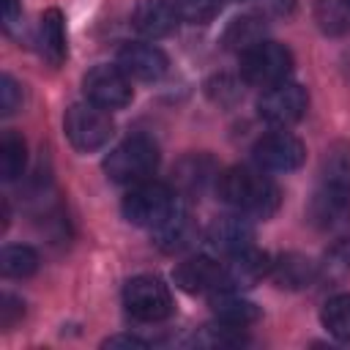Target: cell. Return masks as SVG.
<instances>
[{"instance_id": "f546056e", "label": "cell", "mask_w": 350, "mask_h": 350, "mask_svg": "<svg viewBox=\"0 0 350 350\" xmlns=\"http://www.w3.org/2000/svg\"><path fill=\"white\" fill-rule=\"evenodd\" d=\"M22 314H25V304L16 295L3 293V301H0V325L3 328H11Z\"/></svg>"}, {"instance_id": "1f68e13d", "label": "cell", "mask_w": 350, "mask_h": 350, "mask_svg": "<svg viewBox=\"0 0 350 350\" xmlns=\"http://www.w3.org/2000/svg\"><path fill=\"white\" fill-rule=\"evenodd\" d=\"M19 19H22V0H3V27H5V33H14Z\"/></svg>"}, {"instance_id": "9a60e30c", "label": "cell", "mask_w": 350, "mask_h": 350, "mask_svg": "<svg viewBox=\"0 0 350 350\" xmlns=\"http://www.w3.org/2000/svg\"><path fill=\"white\" fill-rule=\"evenodd\" d=\"M271 257L254 246L227 257L224 262V276H227V290H249L257 282H262L265 276H271Z\"/></svg>"}, {"instance_id": "836d02e7", "label": "cell", "mask_w": 350, "mask_h": 350, "mask_svg": "<svg viewBox=\"0 0 350 350\" xmlns=\"http://www.w3.org/2000/svg\"><path fill=\"white\" fill-rule=\"evenodd\" d=\"M104 347H148V342H145V339H139V336L120 334V336H109V339L104 342Z\"/></svg>"}, {"instance_id": "ffe728a7", "label": "cell", "mask_w": 350, "mask_h": 350, "mask_svg": "<svg viewBox=\"0 0 350 350\" xmlns=\"http://www.w3.org/2000/svg\"><path fill=\"white\" fill-rule=\"evenodd\" d=\"M317 276H320L317 262H312L304 254H282L276 262H271V279L287 290L309 287Z\"/></svg>"}, {"instance_id": "7402d4cb", "label": "cell", "mask_w": 350, "mask_h": 350, "mask_svg": "<svg viewBox=\"0 0 350 350\" xmlns=\"http://www.w3.org/2000/svg\"><path fill=\"white\" fill-rule=\"evenodd\" d=\"M27 164V145L16 131H3L0 137V178L3 180H16L25 172Z\"/></svg>"}, {"instance_id": "4dcf8cb0", "label": "cell", "mask_w": 350, "mask_h": 350, "mask_svg": "<svg viewBox=\"0 0 350 350\" xmlns=\"http://www.w3.org/2000/svg\"><path fill=\"white\" fill-rule=\"evenodd\" d=\"M213 85H216V88H221V90H211V88H208V93H211V98H213V101H219V104H232V101L241 96L238 82H235V79H230V77H216V79H213Z\"/></svg>"}, {"instance_id": "3957f363", "label": "cell", "mask_w": 350, "mask_h": 350, "mask_svg": "<svg viewBox=\"0 0 350 350\" xmlns=\"http://www.w3.org/2000/svg\"><path fill=\"white\" fill-rule=\"evenodd\" d=\"M156 167H159V145L145 134L126 137L104 159L107 178L115 180V183H123V186H134V183L150 180Z\"/></svg>"}, {"instance_id": "4316f807", "label": "cell", "mask_w": 350, "mask_h": 350, "mask_svg": "<svg viewBox=\"0 0 350 350\" xmlns=\"http://www.w3.org/2000/svg\"><path fill=\"white\" fill-rule=\"evenodd\" d=\"M180 19L191 22V25H208L219 11L224 0H172Z\"/></svg>"}, {"instance_id": "ac0fdd59", "label": "cell", "mask_w": 350, "mask_h": 350, "mask_svg": "<svg viewBox=\"0 0 350 350\" xmlns=\"http://www.w3.org/2000/svg\"><path fill=\"white\" fill-rule=\"evenodd\" d=\"M211 312H213V317L219 323H227V325H235V328H246V325L260 320L257 304L246 301L238 290L211 293Z\"/></svg>"}, {"instance_id": "d6986e66", "label": "cell", "mask_w": 350, "mask_h": 350, "mask_svg": "<svg viewBox=\"0 0 350 350\" xmlns=\"http://www.w3.org/2000/svg\"><path fill=\"white\" fill-rule=\"evenodd\" d=\"M150 235H153V243H156L161 252L175 254V252H183L186 246L194 243L197 230H194V221H191V216L186 213V208L178 205V211H175L170 219H164L159 227H153Z\"/></svg>"}, {"instance_id": "d4e9b609", "label": "cell", "mask_w": 350, "mask_h": 350, "mask_svg": "<svg viewBox=\"0 0 350 350\" xmlns=\"http://www.w3.org/2000/svg\"><path fill=\"white\" fill-rule=\"evenodd\" d=\"M191 342L200 347H235V345H243L246 336H243V328L216 320V325H205L200 334H194Z\"/></svg>"}, {"instance_id": "277c9868", "label": "cell", "mask_w": 350, "mask_h": 350, "mask_svg": "<svg viewBox=\"0 0 350 350\" xmlns=\"http://www.w3.org/2000/svg\"><path fill=\"white\" fill-rule=\"evenodd\" d=\"M178 205H180L178 191L172 186L159 183V180H142V183H134L126 191V197L120 202V211H123L129 224L153 230L164 219H170L178 211Z\"/></svg>"}, {"instance_id": "6da1fadb", "label": "cell", "mask_w": 350, "mask_h": 350, "mask_svg": "<svg viewBox=\"0 0 350 350\" xmlns=\"http://www.w3.org/2000/svg\"><path fill=\"white\" fill-rule=\"evenodd\" d=\"M216 194L235 213L249 219H271L282 202L279 186L260 167H230L216 178Z\"/></svg>"}, {"instance_id": "484cf974", "label": "cell", "mask_w": 350, "mask_h": 350, "mask_svg": "<svg viewBox=\"0 0 350 350\" xmlns=\"http://www.w3.org/2000/svg\"><path fill=\"white\" fill-rule=\"evenodd\" d=\"M317 22L331 36L345 33L347 25H350V5H347V0H320L317 3Z\"/></svg>"}, {"instance_id": "8992f818", "label": "cell", "mask_w": 350, "mask_h": 350, "mask_svg": "<svg viewBox=\"0 0 350 350\" xmlns=\"http://www.w3.org/2000/svg\"><path fill=\"white\" fill-rule=\"evenodd\" d=\"M293 74V52L279 41H260L241 55V79L252 88H273Z\"/></svg>"}, {"instance_id": "e575fe53", "label": "cell", "mask_w": 350, "mask_h": 350, "mask_svg": "<svg viewBox=\"0 0 350 350\" xmlns=\"http://www.w3.org/2000/svg\"><path fill=\"white\" fill-rule=\"evenodd\" d=\"M347 5H350V0H347Z\"/></svg>"}, {"instance_id": "83f0119b", "label": "cell", "mask_w": 350, "mask_h": 350, "mask_svg": "<svg viewBox=\"0 0 350 350\" xmlns=\"http://www.w3.org/2000/svg\"><path fill=\"white\" fill-rule=\"evenodd\" d=\"M22 107V88L11 74L0 77V115L8 118Z\"/></svg>"}, {"instance_id": "ba28073f", "label": "cell", "mask_w": 350, "mask_h": 350, "mask_svg": "<svg viewBox=\"0 0 350 350\" xmlns=\"http://www.w3.org/2000/svg\"><path fill=\"white\" fill-rule=\"evenodd\" d=\"M309 107L306 88L298 82H279L273 88H265L262 96L257 98V115L273 129H290L304 118Z\"/></svg>"}, {"instance_id": "603a6c76", "label": "cell", "mask_w": 350, "mask_h": 350, "mask_svg": "<svg viewBox=\"0 0 350 350\" xmlns=\"http://www.w3.org/2000/svg\"><path fill=\"white\" fill-rule=\"evenodd\" d=\"M320 323H323V328H325L334 339L350 342V293H339V295L328 298V301L323 304Z\"/></svg>"}, {"instance_id": "9c48e42d", "label": "cell", "mask_w": 350, "mask_h": 350, "mask_svg": "<svg viewBox=\"0 0 350 350\" xmlns=\"http://www.w3.org/2000/svg\"><path fill=\"white\" fill-rule=\"evenodd\" d=\"M82 90H85V98L104 107V109H123L126 104H131V79L123 74V68L115 63H101V66H93L85 77H82Z\"/></svg>"}, {"instance_id": "7c38bea8", "label": "cell", "mask_w": 350, "mask_h": 350, "mask_svg": "<svg viewBox=\"0 0 350 350\" xmlns=\"http://www.w3.org/2000/svg\"><path fill=\"white\" fill-rule=\"evenodd\" d=\"M172 279L189 295H211V293L227 290L224 262L213 257H189L178 262V268L172 271Z\"/></svg>"}, {"instance_id": "f1b7e54d", "label": "cell", "mask_w": 350, "mask_h": 350, "mask_svg": "<svg viewBox=\"0 0 350 350\" xmlns=\"http://www.w3.org/2000/svg\"><path fill=\"white\" fill-rule=\"evenodd\" d=\"M347 271H350V238L339 241V243L328 252V257H325V273H328V276H342V273H347Z\"/></svg>"}, {"instance_id": "44dd1931", "label": "cell", "mask_w": 350, "mask_h": 350, "mask_svg": "<svg viewBox=\"0 0 350 350\" xmlns=\"http://www.w3.org/2000/svg\"><path fill=\"white\" fill-rule=\"evenodd\" d=\"M265 30H268L265 16H260V14H243V16H235L224 27L221 44H224V49L243 55L252 46H257L260 41H265Z\"/></svg>"}, {"instance_id": "7a4b0ae2", "label": "cell", "mask_w": 350, "mask_h": 350, "mask_svg": "<svg viewBox=\"0 0 350 350\" xmlns=\"http://www.w3.org/2000/svg\"><path fill=\"white\" fill-rule=\"evenodd\" d=\"M309 205L323 213L350 211V142L347 139H336L325 148L317 167V186Z\"/></svg>"}, {"instance_id": "2e32d148", "label": "cell", "mask_w": 350, "mask_h": 350, "mask_svg": "<svg viewBox=\"0 0 350 350\" xmlns=\"http://www.w3.org/2000/svg\"><path fill=\"white\" fill-rule=\"evenodd\" d=\"M36 46L38 55L49 63V66H63L66 55H68V41H66V19L60 14V8H46L38 19L36 27Z\"/></svg>"}, {"instance_id": "d6a6232c", "label": "cell", "mask_w": 350, "mask_h": 350, "mask_svg": "<svg viewBox=\"0 0 350 350\" xmlns=\"http://www.w3.org/2000/svg\"><path fill=\"white\" fill-rule=\"evenodd\" d=\"M260 8L265 16H290L295 8V0H260Z\"/></svg>"}, {"instance_id": "5bb4252c", "label": "cell", "mask_w": 350, "mask_h": 350, "mask_svg": "<svg viewBox=\"0 0 350 350\" xmlns=\"http://www.w3.org/2000/svg\"><path fill=\"white\" fill-rule=\"evenodd\" d=\"M180 14L172 0H139L131 11V25L139 36L159 41L178 30Z\"/></svg>"}, {"instance_id": "52a82bcc", "label": "cell", "mask_w": 350, "mask_h": 350, "mask_svg": "<svg viewBox=\"0 0 350 350\" xmlns=\"http://www.w3.org/2000/svg\"><path fill=\"white\" fill-rule=\"evenodd\" d=\"M123 306L137 323H161L172 312V295L159 276L142 273L126 282Z\"/></svg>"}, {"instance_id": "cb8c5ba5", "label": "cell", "mask_w": 350, "mask_h": 350, "mask_svg": "<svg viewBox=\"0 0 350 350\" xmlns=\"http://www.w3.org/2000/svg\"><path fill=\"white\" fill-rule=\"evenodd\" d=\"M0 271L8 279H27L38 271V254L36 249L25 246V243H11L3 249L0 254Z\"/></svg>"}, {"instance_id": "30bf717a", "label": "cell", "mask_w": 350, "mask_h": 350, "mask_svg": "<svg viewBox=\"0 0 350 350\" xmlns=\"http://www.w3.org/2000/svg\"><path fill=\"white\" fill-rule=\"evenodd\" d=\"M252 156H254V164L265 172H293L304 164L306 148L287 129H276L271 134H262L254 142Z\"/></svg>"}, {"instance_id": "e0dca14e", "label": "cell", "mask_w": 350, "mask_h": 350, "mask_svg": "<svg viewBox=\"0 0 350 350\" xmlns=\"http://www.w3.org/2000/svg\"><path fill=\"white\" fill-rule=\"evenodd\" d=\"M172 175H175L172 180H175V191L178 194H200L211 180L219 178L213 159L205 156V153L183 156L178 161V167L172 170Z\"/></svg>"}, {"instance_id": "4fadbf2b", "label": "cell", "mask_w": 350, "mask_h": 350, "mask_svg": "<svg viewBox=\"0 0 350 350\" xmlns=\"http://www.w3.org/2000/svg\"><path fill=\"white\" fill-rule=\"evenodd\" d=\"M118 66L123 68V74L129 79L137 82H156L167 74V55L148 41H129L118 49Z\"/></svg>"}, {"instance_id": "8fae6325", "label": "cell", "mask_w": 350, "mask_h": 350, "mask_svg": "<svg viewBox=\"0 0 350 350\" xmlns=\"http://www.w3.org/2000/svg\"><path fill=\"white\" fill-rule=\"evenodd\" d=\"M205 249L216 257H232L249 246H254V227L252 219L243 213H227V216H216L205 235Z\"/></svg>"}, {"instance_id": "5b68a950", "label": "cell", "mask_w": 350, "mask_h": 350, "mask_svg": "<svg viewBox=\"0 0 350 350\" xmlns=\"http://www.w3.org/2000/svg\"><path fill=\"white\" fill-rule=\"evenodd\" d=\"M63 131L79 153H93V150H98L109 142V137L115 131V123L109 118V109L85 98V101H77L66 109Z\"/></svg>"}]
</instances>
